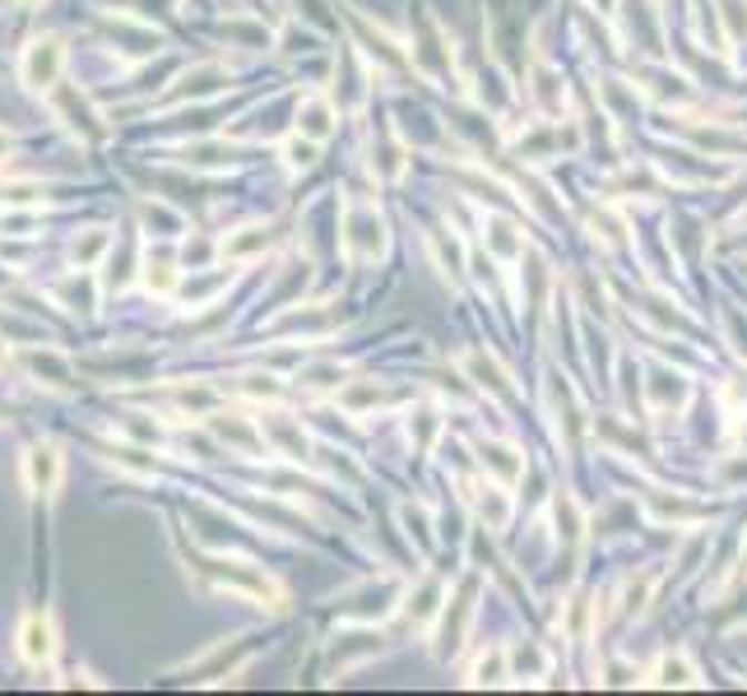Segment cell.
I'll return each mask as SVG.
<instances>
[{"instance_id": "8992f818", "label": "cell", "mask_w": 747, "mask_h": 696, "mask_svg": "<svg viewBox=\"0 0 747 696\" xmlns=\"http://www.w3.org/2000/svg\"><path fill=\"white\" fill-rule=\"evenodd\" d=\"M57 302L65 306V312H74V316H80V312L89 316V312H93V302H98L89 270H74L70 279H61V283H57Z\"/></svg>"}, {"instance_id": "5b68a950", "label": "cell", "mask_w": 747, "mask_h": 696, "mask_svg": "<svg viewBox=\"0 0 747 696\" xmlns=\"http://www.w3.org/2000/svg\"><path fill=\"white\" fill-rule=\"evenodd\" d=\"M23 367H29V376L38 385H47V391H70L74 385V367H70V357L57 353V349H29L23 353Z\"/></svg>"}, {"instance_id": "7a4b0ae2", "label": "cell", "mask_w": 747, "mask_h": 696, "mask_svg": "<svg viewBox=\"0 0 747 696\" xmlns=\"http://www.w3.org/2000/svg\"><path fill=\"white\" fill-rule=\"evenodd\" d=\"M61 478H65V455L57 442H33L23 451V487L33 497H57Z\"/></svg>"}, {"instance_id": "30bf717a", "label": "cell", "mask_w": 747, "mask_h": 696, "mask_svg": "<svg viewBox=\"0 0 747 696\" xmlns=\"http://www.w3.org/2000/svg\"><path fill=\"white\" fill-rule=\"evenodd\" d=\"M42 186L38 182H10L6 191H0V204H38Z\"/></svg>"}, {"instance_id": "277c9868", "label": "cell", "mask_w": 747, "mask_h": 696, "mask_svg": "<svg viewBox=\"0 0 747 696\" xmlns=\"http://www.w3.org/2000/svg\"><path fill=\"white\" fill-rule=\"evenodd\" d=\"M51 102H57V112L65 117V125H70V131L80 135V140L98 144L102 135H108V125H102V117L80 98V89H61V84H57V89H51Z\"/></svg>"}, {"instance_id": "3957f363", "label": "cell", "mask_w": 747, "mask_h": 696, "mask_svg": "<svg viewBox=\"0 0 747 696\" xmlns=\"http://www.w3.org/2000/svg\"><path fill=\"white\" fill-rule=\"evenodd\" d=\"M14 646H19L23 664H33V668L51 664V659H57V617H51L47 608H29V613H23V623H19Z\"/></svg>"}, {"instance_id": "52a82bcc", "label": "cell", "mask_w": 747, "mask_h": 696, "mask_svg": "<svg viewBox=\"0 0 747 696\" xmlns=\"http://www.w3.org/2000/svg\"><path fill=\"white\" fill-rule=\"evenodd\" d=\"M108 251H112V228H84L80 238L70 242V255H74V265H80V270H93Z\"/></svg>"}, {"instance_id": "9c48e42d", "label": "cell", "mask_w": 747, "mask_h": 696, "mask_svg": "<svg viewBox=\"0 0 747 696\" xmlns=\"http://www.w3.org/2000/svg\"><path fill=\"white\" fill-rule=\"evenodd\" d=\"M172 283H176V274H172V261L168 255H159V261H144V289L149 293H172Z\"/></svg>"}, {"instance_id": "4fadbf2b", "label": "cell", "mask_w": 747, "mask_h": 696, "mask_svg": "<svg viewBox=\"0 0 747 696\" xmlns=\"http://www.w3.org/2000/svg\"><path fill=\"white\" fill-rule=\"evenodd\" d=\"M19 6H29V10H33V6H42V0H19Z\"/></svg>"}, {"instance_id": "ba28073f", "label": "cell", "mask_w": 747, "mask_h": 696, "mask_svg": "<svg viewBox=\"0 0 747 696\" xmlns=\"http://www.w3.org/2000/svg\"><path fill=\"white\" fill-rule=\"evenodd\" d=\"M265 242H270L265 228H238V238L223 242V255H228V261H246V255H255Z\"/></svg>"}, {"instance_id": "8fae6325", "label": "cell", "mask_w": 747, "mask_h": 696, "mask_svg": "<svg viewBox=\"0 0 747 696\" xmlns=\"http://www.w3.org/2000/svg\"><path fill=\"white\" fill-rule=\"evenodd\" d=\"M6 149H10V135H6V131H0V159H6Z\"/></svg>"}, {"instance_id": "7c38bea8", "label": "cell", "mask_w": 747, "mask_h": 696, "mask_svg": "<svg viewBox=\"0 0 747 696\" xmlns=\"http://www.w3.org/2000/svg\"><path fill=\"white\" fill-rule=\"evenodd\" d=\"M6 357H10V344H6V340H0V363H6Z\"/></svg>"}, {"instance_id": "6da1fadb", "label": "cell", "mask_w": 747, "mask_h": 696, "mask_svg": "<svg viewBox=\"0 0 747 696\" xmlns=\"http://www.w3.org/2000/svg\"><path fill=\"white\" fill-rule=\"evenodd\" d=\"M61 70H65V42L57 33H42L23 47L19 57V84L29 93H51L61 84Z\"/></svg>"}]
</instances>
